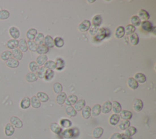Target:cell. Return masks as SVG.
<instances>
[{
	"mask_svg": "<svg viewBox=\"0 0 156 139\" xmlns=\"http://www.w3.org/2000/svg\"><path fill=\"white\" fill-rule=\"evenodd\" d=\"M110 34V31L107 28H101L98 30L97 34L95 35L94 40L96 42H100L105 38H108Z\"/></svg>",
	"mask_w": 156,
	"mask_h": 139,
	"instance_id": "6da1fadb",
	"label": "cell"
},
{
	"mask_svg": "<svg viewBox=\"0 0 156 139\" xmlns=\"http://www.w3.org/2000/svg\"><path fill=\"white\" fill-rule=\"evenodd\" d=\"M77 129H67L64 130V132H62V136L64 138H66V139H69L73 137H75V136H77L79 135V130L76 132Z\"/></svg>",
	"mask_w": 156,
	"mask_h": 139,
	"instance_id": "7a4b0ae2",
	"label": "cell"
},
{
	"mask_svg": "<svg viewBox=\"0 0 156 139\" xmlns=\"http://www.w3.org/2000/svg\"><path fill=\"white\" fill-rule=\"evenodd\" d=\"M91 26V23L87 20H85L82 22L78 26V30L81 32H87Z\"/></svg>",
	"mask_w": 156,
	"mask_h": 139,
	"instance_id": "3957f363",
	"label": "cell"
},
{
	"mask_svg": "<svg viewBox=\"0 0 156 139\" xmlns=\"http://www.w3.org/2000/svg\"><path fill=\"white\" fill-rule=\"evenodd\" d=\"M10 124L14 126V128L17 129H20L23 127V122L17 116H12L10 119Z\"/></svg>",
	"mask_w": 156,
	"mask_h": 139,
	"instance_id": "277c9868",
	"label": "cell"
},
{
	"mask_svg": "<svg viewBox=\"0 0 156 139\" xmlns=\"http://www.w3.org/2000/svg\"><path fill=\"white\" fill-rule=\"evenodd\" d=\"M9 33L11 38L13 39H17L20 38V32L17 28L15 26H12L9 28Z\"/></svg>",
	"mask_w": 156,
	"mask_h": 139,
	"instance_id": "5b68a950",
	"label": "cell"
},
{
	"mask_svg": "<svg viewBox=\"0 0 156 139\" xmlns=\"http://www.w3.org/2000/svg\"><path fill=\"white\" fill-rule=\"evenodd\" d=\"M112 110V103L109 101L105 102L101 106V112L103 114H107Z\"/></svg>",
	"mask_w": 156,
	"mask_h": 139,
	"instance_id": "8992f818",
	"label": "cell"
},
{
	"mask_svg": "<svg viewBox=\"0 0 156 139\" xmlns=\"http://www.w3.org/2000/svg\"><path fill=\"white\" fill-rule=\"evenodd\" d=\"M143 108V103L141 99H135L133 103V109L135 112H139L142 110Z\"/></svg>",
	"mask_w": 156,
	"mask_h": 139,
	"instance_id": "52a82bcc",
	"label": "cell"
},
{
	"mask_svg": "<svg viewBox=\"0 0 156 139\" xmlns=\"http://www.w3.org/2000/svg\"><path fill=\"white\" fill-rule=\"evenodd\" d=\"M6 64L8 68H11V69H15V68H17L19 66L20 63L18 61L16 60L15 59H14L13 58H11L9 60L6 61Z\"/></svg>",
	"mask_w": 156,
	"mask_h": 139,
	"instance_id": "ba28073f",
	"label": "cell"
},
{
	"mask_svg": "<svg viewBox=\"0 0 156 139\" xmlns=\"http://www.w3.org/2000/svg\"><path fill=\"white\" fill-rule=\"evenodd\" d=\"M50 130L51 131L57 135H60L62 132V129L60 126L59 124L56 122H52L50 125Z\"/></svg>",
	"mask_w": 156,
	"mask_h": 139,
	"instance_id": "9c48e42d",
	"label": "cell"
},
{
	"mask_svg": "<svg viewBox=\"0 0 156 139\" xmlns=\"http://www.w3.org/2000/svg\"><path fill=\"white\" fill-rule=\"evenodd\" d=\"M119 116L123 120H130L132 117V113L129 110H121Z\"/></svg>",
	"mask_w": 156,
	"mask_h": 139,
	"instance_id": "30bf717a",
	"label": "cell"
},
{
	"mask_svg": "<svg viewBox=\"0 0 156 139\" xmlns=\"http://www.w3.org/2000/svg\"><path fill=\"white\" fill-rule=\"evenodd\" d=\"M101 113V105L100 104H95L93 106L91 109V115L93 116H98L100 115Z\"/></svg>",
	"mask_w": 156,
	"mask_h": 139,
	"instance_id": "8fae6325",
	"label": "cell"
},
{
	"mask_svg": "<svg viewBox=\"0 0 156 139\" xmlns=\"http://www.w3.org/2000/svg\"><path fill=\"white\" fill-rule=\"evenodd\" d=\"M138 17L139 19L143 20V21H148V20L150 19V15L148 12H147L145 9H141L138 12Z\"/></svg>",
	"mask_w": 156,
	"mask_h": 139,
	"instance_id": "7c38bea8",
	"label": "cell"
},
{
	"mask_svg": "<svg viewBox=\"0 0 156 139\" xmlns=\"http://www.w3.org/2000/svg\"><path fill=\"white\" fill-rule=\"evenodd\" d=\"M38 32L36 29L31 28V29L28 30L26 32V38H28V40H34Z\"/></svg>",
	"mask_w": 156,
	"mask_h": 139,
	"instance_id": "4fadbf2b",
	"label": "cell"
},
{
	"mask_svg": "<svg viewBox=\"0 0 156 139\" xmlns=\"http://www.w3.org/2000/svg\"><path fill=\"white\" fill-rule=\"evenodd\" d=\"M141 25L142 28L143 30L149 32H152L154 28V26H153V24L149 21H143V22H141Z\"/></svg>",
	"mask_w": 156,
	"mask_h": 139,
	"instance_id": "5bb4252c",
	"label": "cell"
},
{
	"mask_svg": "<svg viewBox=\"0 0 156 139\" xmlns=\"http://www.w3.org/2000/svg\"><path fill=\"white\" fill-rule=\"evenodd\" d=\"M15 132V128L10 123H7L5 128V135L7 137H10Z\"/></svg>",
	"mask_w": 156,
	"mask_h": 139,
	"instance_id": "9a60e30c",
	"label": "cell"
},
{
	"mask_svg": "<svg viewBox=\"0 0 156 139\" xmlns=\"http://www.w3.org/2000/svg\"><path fill=\"white\" fill-rule=\"evenodd\" d=\"M77 101V97L76 95H72L67 97L65 103L67 106H72L75 105Z\"/></svg>",
	"mask_w": 156,
	"mask_h": 139,
	"instance_id": "2e32d148",
	"label": "cell"
},
{
	"mask_svg": "<svg viewBox=\"0 0 156 139\" xmlns=\"http://www.w3.org/2000/svg\"><path fill=\"white\" fill-rule=\"evenodd\" d=\"M82 116H83L84 119L87 120L91 116V108L89 106H85L83 109L81 110Z\"/></svg>",
	"mask_w": 156,
	"mask_h": 139,
	"instance_id": "e0dca14e",
	"label": "cell"
},
{
	"mask_svg": "<svg viewBox=\"0 0 156 139\" xmlns=\"http://www.w3.org/2000/svg\"><path fill=\"white\" fill-rule=\"evenodd\" d=\"M44 44L45 46H46L48 48H52L54 47V39L51 36L47 35L45 37Z\"/></svg>",
	"mask_w": 156,
	"mask_h": 139,
	"instance_id": "ac0fdd59",
	"label": "cell"
},
{
	"mask_svg": "<svg viewBox=\"0 0 156 139\" xmlns=\"http://www.w3.org/2000/svg\"><path fill=\"white\" fill-rule=\"evenodd\" d=\"M67 97V96L66 93L64 92H62L61 93L59 94V95H57L56 97V103L59 105H63L65 103Z\"/></svg>",
	"mask_w": 156,
	"mask_h": 139,
	"instance_id": "d6986e66",
	"label": "cell"
},
{
	"mask_svg": "<svg viewBox=\"0 0 156 139\" xmlns=\"http://www.w3.org/2000/svg\"><path fill=\"white\" fill-rule=\"evenodd\" d=\"M19 50L22 52H26L28 50L27 42L25 39H22L18 40V47Z\"/></svg>",
	"mask_w": 156,
	"mask_h": 139,
	"instance_id": "ffe728a7",
	"label": "cell"
},
{
	"mask_svg": "<svg viewBox=\"0 0 156 139\" xmlns=\"http://www.w3.org/2000/svg\"><path fill=\"white\" fill-rule=\"evenodd\" d=\"M85 106V101L84 99H80L77 101L76 104L74 105V109L76 110V111L81 112L83 108Z\"/></svg>",
	"mask_w": 156,
	"mask_h": 139,
	"instance_id": "44dd1931",
	"label": "cell"
},
{
	"mask_svg": "<svg viewBox=\"0 0 156 139\" xmlns=\"http://www.w3.org/2000/svg\"><path fill=\"white\" fill-rule=\"evenodd\" d=\"M31 106V99L28 97H24L20 103V107L22 109H28Z\"/></svg>",
	"mask_w": 156,
	"mask_h": 139,
	"instance_id": "7402d4cb",
	"label": "cell"
},
{
	"mask_svg": "<svg viewBox=\"0 0 156 139\" xmlns=\"http://www.w3.org/2000/svg\"><path fill=\"white\" fill-rule=\"evenodd\" d=\"M127 84L128 87L130 88L135 90L138 87V83L134 79V78H129L127 80Z\"/></svg>",
	"mask_w": 156,
	"mask_h": 139,
	"instance_id": "603a6c76",
	"label": "cell"
},
{
	"mask_svg": "<svg viewBox=\"0 0 156 139\" xmlns=\"http://www.w3.org/2000/svg\"><path fill=\"white\" fill-rule=\"evenodd\" d=\"M12 56H13V58L19 61L23 58V53L18 48H15L14 50H12Z\"/></svg>",
	"mask_w": 156,
	"mask_h": 139,
	"instance_id": "cb8c5ba5",
	"label": "cell"
},
{
	"mask_svg": "<svg viewBox=\"0 0 156 139\" xmlns=\"http://www.w3.org/2000/svg\"><path fill=\"white\" fill-rule=\"evenodd\" d=\"M112 111L114 112V113H115V114L120 113L122 110V107H121V104L117 101L112 102Z\"/></svg>",
	"mask_w": 156,
	"mask_h": 139,
	"instance_id": "d4e9b609",
	"label": "cell"
},
{
	"mask_svg": "<svg viewBox=\"0 0 156 139\" xmlns=\"http://www.w3.org/2000/svg\"><path fill=\"white\" fill-rule=\"evenodd\" d=\"M18 47V40L17 39H10L8 40L7 43V47L10 50H14Z\"/></svg>",
	"mask_w": 156,
	"mask_h": 139,
	"instance_id": "484cf974",
	"label": "cell"
},
{
	"mask_svg": "<svg viewBox=\"0 0 156 139\" xmlns=\"http://www.w3.org/2000/svg\"><path fill=\"white\" fill-rule=\"evenodd\" d=\"M125 34V27L122 26H120L117 27V28L115 30V36L117 39H121Z\"/></svg>",
	"mask_w": 156,
	"mask_h": 139,
	"instance_id": "4316f807",
	"label": "cell"
},
{
	"mask_svg": "<svg viewBox=\"0 0 156 139\" xmlns=\"http://www.w3.org/2000/svg\"><path fill=\"white\" fill-rule=\"evenodd\" d=\"M104 133V129L101 127H97L94 129L93 130V137L96 138L98 139L100 138Z\"/></svg>",
	"mask_w": 156,
	"mask_h": 139,
	"instance_id": "83f0119b",
	"label": "cell"
},
{
	"mask_svg": "<svg viewBox=\"0 0 156 139\" xmlns=\"http://www.w3.org/2000/svg\"><path fill=\"white\" fill-rule=\"evenodd\" d=\"M120 116L118 114H112L109 118V123L112 126H116L120 121Z\"/></svg>",
	"mask_w": 156,
	"mask_h": 139,
	"instance_id": "f1b7e54d",
	"label": "cell"
},
{
	"mask_svg": "<svg viewBox=\"0 0 156 139\" xmlns=\"http://www.w3.org/2000/svg\"><path fill=\"white\" fill-rule=\"evenodd\" d=\"M26 80L29 83H32L34 82V81H36L38 79V77L37 76L35 73L33 72H29L27 73V75H26Z\"/></svg>",
	"mask_w": 156,
	"mask_h": 139,
	"instance_id": "f546056e",
	"label": "cell"
},
{
	"mask_svg": "<svg viewBox=\"0 0 156 139\" xmlns=\"http://www.w3.org/2000/svg\"><path fill=\"white\" fill-rule=\"evenodd\" d=\"M134 79L136 80L138 83H144L146 81V77L142 73H137L134 76Z\"/></svg>",
	"mask_w": 156,
	"mask_h": 139,
	"instance_id": "4dcf8cb0",
	"label": "cell"
},
{
	"mask_svg": "<svg viewBox=\"0 0 156 139\" xmlns=\"http://www.w3.org/2000/svg\"><path fill=\"white\" fill-rule=\"evenodd\" d=\"M36 97L38 98L40 102H42V103H47V102L48 101L49 99H50V97H49L47 94L43 92L37 93Z\"/></svg>",
	"mask_w": 156,
	"mask_h": 139,
	"instance_id": "1f68e13d",
	"label": "cell"
},
{
	"mask_svg": "<svg viewBox=\"0 0 156 139\" xmlns=\"http://www.w3.org/2000/svg\"><path fill=\"white\" fill-rule=\"evenodd\" d=\"M48 61V57L47 55H39L36 59V63L39 66H42L45 64V63Z\"/></svg>",
	"mask_w": 156,
	"mask_h": 139,
	"instance_id": "d6a6232c",
	"label": "cell"
},
{
	"mask_svg": "<svg viewBox=\"0 0 156 139\" xmlns=\"http://www.w3.org/2000/svg\"><path fill=\"white\" fill-rule=\"evenodd\" d=\"M36 52L40 55H45L49 52V48H48L46 46H45L44 44L41 45V46H38Z\"/></svg>",
	"mask_w": 156,
	"mask_h": 139,
	"instance_id": "836d02e7",
	"label": "cell"
},
{
	"mask_svg": "<svg viewBox=\"0 0 156 139\" xmlns=\"http://www.w3.org/2000/svg\"><path fill=\"white\" fill-rule=\"evenodd\" d=\"M31 99V105L34 109H39L41 106V102L36 96H32Z\"/></svg>",
	"mask_w": 156,
	"mask_h": 139,
	"instance_id": "e575fe53",
	"label": "cell"
},
{
	"mask_svg": "<svg viewBox=\"0 0 156 139\" xmlns=\"http://www.w3.org/2000/svg\"><path fill=\"white\" fill-rule=\"evenodd\" d=\"M137 130L135 127H134V126H129L128 129H126L125 130V132L123 134H125L127 136L131 137L134 136V135L137 133Z\"/></svg>",
	"mask_w": 156,
	"mask_h": 139,
	"instance_id": "d590c367",
	"label": "cell"
},
{
	"mask_svg": "<svg viewBox=\"0 0 156 139\" xmlns=\"http://www.w3.org/2000/svg\"><path fill=\"white\" fill-rule=\"evenodd\" d=\"M44 39H45V36L42 32H39L36 36L35 38V42L37 44V46H41V45H43L44 43Z\"/></svg>",
	"mask_w": 156,
	"mask_h": 139,
	"instance_id": "8d00e7d4",
	"label": "cell"
},
{
	"mask_svg": "<svg viewBox=\"0 0 156 139\" xmlns=\"http://www.w3.org/2000/svg\"><path fill=\"white\" fill-rule=\"evenodd\" d=\"M65 112H66L67 115L70 117H75L77 115V112L73 106H67L65 109Z\"/></svg>",
	"mask_w": 156,
	"mask_h": 139,
	"instance_id": "74e56055",
	"label": "cell"
},
{
	"mask_svg": "<svg viewBox=\"0 0 156 139\" xmlns=\"http://www.w3.org/2000/svg\"><path fill=\"white\" fill-rule=\"evenodd\" d=\"M56 69L57 71H62L65 67V61L63 59L60 58L56 60Z\"/></svg>",
	"mask_w": 156,
	"mask_h": 139,
	"instance_id": "f35d334b",
	"label": "cell"
},
{
	"mask_svg": "<svg viewBox=\"0 0 156 139\" xmlns=\"http://www.w3.org/2000/svg\"><path fill=\"white\" fill-rule=\"evenodd\" d=\"M135 30H136V28L132 24H128L125 28V32L127 36L134 34Z\"/></svg>",
	"mask_w": 156,
	"mask_h": 139,
	"instance_id": "ab89813d",
	"label": "cell"
},
{
	"mask_svg": "<svg viewBox=\"0 0 156 139\" xmlns=\"http://www.w3.org/2000/svg\"><path fill=\"white\" fill-rule=\"evenodd\" d=\"M130 23L132 25L135 26H138L141 24V20L139 19L137 15H134L130 18Z\"/></svg>",
	"mask_w": 156,
	"mask_h": 139,
	"instance_id": "60d3db41",
	"label": "cell"
},
{
	"mask_svg": "<svg viewBox=\"0 0 156 139\" xmlns=\"http://www.w3.org/2000/svg\"><path fill=\"white\" fill-rule=\"evenodd\" d=\"M129 40L130 44L132 45V46H137L139 42V38L137 34L134 33L131 34L129 37Z\"/></svg>",
	"mask_w": 156,
	"mask_h": 139,
	"instance_id": "b9f144b4",
	"label": "cell"
},
{
	"mask_svg": "<svg viewBox=\"0 0 156 139\" xmlns=\"http://www.w3.org/2000/svg\"><path fill=\"white\" fill-rule=\"evenodd\" d=\"M102 22V19L100 15H96L95 16H94L92 19V23L93 25H95L99 27L101 24Z\"/></svg>",
	"mask_w": 156,
	"mask_h": 139,
	"instance_id": "7bdbcfd3",
	"label": "cell"
},
{
	"mask_svg": "<svg viewBox=\"0 0 156 139\" xmlns=\"http://www.w3.org/2000/svg\"><path fill=\"white\" fill-rule=\"evenodd\" d=\"M54 77V71L51 70V69H47L45 75V79L47 81H51Z\"/></svg>",
	"mask_w": 156,
	"mask_h": 139,
	"instance_id": "ee69618b",
	"label": "cell"
},
{
	"mask_svg": "<svg viewBox=\"0 0 156 139\" xmlns=\"http://www.w3.org/2000/svg\"><path fill=\"white\" fill-rule=\"evenodd\" d=\"M54 46L57 48H62L64 46V40L61 37H56L54 39Z\"/></svg>",
	"mask_w": 156,
	"mask_h": 139,
	"instance_id": "f6af8a7d",
	"label": "cell"
},
{
	"mask_svg": "<svg viewBox=\"0 0 156 139\" xmlns=\"http://www.w3.org/2000/svg\"><path fill=\"white\" fill-rule=\"evenodd\" d=\"M12 52L9 50H6L5 52H3L2 54H1V56H0V58L3 60L6 61L8 60H9L10 58H12Z\"/></svg>",
	"mask_w": 156,
	"mask_h": 139,
	"instance_id": "bcb514c9",
	"label": "cell"
},
{
	"mask_svg": "<svg viewBox=\"0 0 156 139\" xmlns=\"http://www.w3.org/2000/svg\"><path fill=\"white\" fill-rule=\"evenodd\" d=\"M27 45L28 49H29V50L31 52H36L37 48L38 47V46L34 42V40H28Z\"/></svg>",
	"mask_w": 156,
	"mask_h": 139,
	"instance_id": "7dc6e473",
	"label": "cell"
},
{
	"mask_svg": "<svg viewBox=\"0 0 156 139\" xmlns=\"http://www.w3.org/2000/svg\"><path fill=\"white\" fill-rule=\"evenodd\" d=\"M60 124L64 128H69L72 126V122L68 119H62L60 121Z\"/></svg>",
	"mask_w": 156,
	"mask_h": 139,
	"instance_id": "c3c4849f",
	"label": "cell"
},
{
	"mask_svg": "<svg viewBox=\"0 0 156 139\" xmlns=\"http://www.w3.org/2000/svg\"><path fill=\"white\" fill-rule=\"evenodd\" d=\"M10 17V12L7 10L2 9L0 11V20H7Z\"/></svg>",
	"mask_w": 156,
	"mask_h": 139,
	"instance_id": "681fc988",
	"label": "cell"
},
{
	"mask_svg": "<svg viewBox=\"0 0 156 139\" xmlns=\"http://www.w3.org/2000/svg\"><path fill=\"white\" fill-rule=\"evenodd\" d=\"M44 68L47 69H51V70L54 71V69H56V63L51 60L47 61L44 64Z\"/></svg>",
	"mask_w": 156,
	"mask_h": 139,
	"instance_id": "f907efd6",
	"label": "cell"
},
{
	"mask_svg": "<svg viewBox=\"0 0 156 139\" xmlns=\"http://www.w3.org/2000/svg\"><path fill=\"white\" fill-rule=\"evenodd\" d=\"M130 125V122L129 120H124L120 122V124L118 126V128L121 130H125L129 127Z\"/></svg>",
	"mask_w": 156,
	"mask_h": 139,
	"instance_id": "816d5d0a",
	"label": "cell"
},
{
	"mask_svg": "<svg viewBox=\"0 0 156 139\" xmlns=\"http://www.w3.org/2000/svg\"><path fill=\"white\" fill-rule=\"evenodd\" d=\"M29 68L31 72L35 73L38 71L40 67L35 61H31L29 64Z\"/></svg>",
	"mask_w": 156,
	"mask_h": 139,
	"instance_id": "f5cc1de1",
	"label": "cell"
},
{
	"mask_svg": "<svg viewBox=\"0 0 156 139\" xmlns=\"http://www.w3.org/2000/svg\"><path fill=\"white\" fill-rule=\"evenodd\" d=\"M53 90L57 95L61 93L63 91V87L60 83H56L53 85Z\"/></svg>",
	"mask_w": 156,
	"mask_h": 139,
	"instance_id": "db71d44e",
	"label": "cell"
},
{
	"mask_svg": "<svg viewBox=\"0 0 156 139\" xmlns=\"http://www.w3.org/2000/svg\"><path fill=\"white\" fill-rule=\"evenodd\" d=\"M47 69H45L44 67H41L39 68L38 71L36 72V75L39 79H43L45 77V72H46Z\"/></svg>",
	"mask_w": 156,
	"mask_h": 139,
	"instance_id": "11a10c76",
	"label": "cell"
},
{
	"mask_svg": "<svg viewBox=\"0 0 156 139\" xmlns=\"http://www.w3.org/2000/svg\"><path fill=\"white\" fill-rule=\"evenodd\" d=\"M98 30H99V26H97L93 25V24H92V25L90 26V28L88 30L89 33L91 36H95L97 34Z\"/></svg>",
	"mask_w": 156,
	"mask_h": 139,
	"instance_id": "9f6ffc18",
	"label": "cell"
},
{
	"mask_svg": "<svg viewBox=\"0 0 156 139\" xmlns=\"http://www.w3.org/2000/svg\"><path fill=\"white\" fill-rule=\"evenodd\" d=\"M109 139H121V134L119 132H115L110 136Z\"/></svg>",
	"mask_w": 156,
	"mask_h": 139,
	"instance_id": "6f0895ef",
	"label": "cell"
},
{
	"mask_svg": "<svg viewBox=\"0 0 156 139\" xmlns=\"http://www.w3.org/2000/svg\"><path fill=\"white\" fill-rule=\"evenodd\" d=\"M121 139H132V137L127 136L125 134H121Z\"/></svg>",
	"mask_w": 156,
	"mask_h": 139,
	"instance_id": "680465c9",
	"label": "cell"
},
{
	"mask_svg": "<svg viewBox=\"0 0 156 139\" xmlns=\"http://www.w3.org/2000/svg\"><path fill=\"white\" fill-rule=\"evenodd\" d=\"M87 2H88V3H92L95 2V0H92V1H90V0H88Z\"/></svg>",
	"mask_w": 156,
	"mask_h": 139,
	"instance_id": "91938a15",
	"label": "cell"
}]
</instances>
